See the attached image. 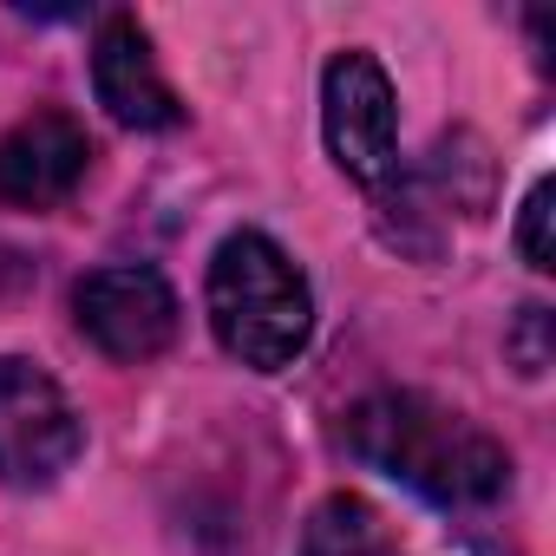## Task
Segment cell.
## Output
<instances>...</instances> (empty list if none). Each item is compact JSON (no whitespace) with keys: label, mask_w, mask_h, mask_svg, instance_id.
Listing matches in <instances>:
<instances>
[{"label":"cell","mask_w":556,"mask_h":556,"mask_svg":"<svg viewBox=\"0 0 556 556\" xmlns=\"http://www.w3.org/2000/svg\"><path fill=\"white\" fill-rule=\"evenodd\" d=\"M92 170V138L73 112H34L0 138V203L60 210Z\"/></svg>","instance_id":"8992f818"},{"label":"cell","mask_w":556,"mask_h":556,"mask_svg":"<svg viewBox=\"0 0 556 556\" xmlns=\"http://www.w3.org/2000/svg\"><path fill=\"white\" fill-rule=\"evenodd\" d=\"M86 452V419L73 413L66 387L27 361L0 354V484L8 491H53Z\"/></svg>","instance_id":"3957f363"},{"label":"cell","mask_w":556,"mask_h":556,"mask_svg":"<svg viewBox=\"0 0 556 556\" xmlns=\"http://www.w3.org/2000/svg\"><path fill=\"white\" fill-rule=\"evenodd\" d=\"M549 177H536L530 184V197H523V216H517V249H523V262L536 268V275H549L556 268V249H549Z\"/></svg>","instance_id":"9c48e42d"},{"label":"cell","mask_w":556,"mask_h":556,"mask_svg":"<svg viewBox=\"0 0 556 556\" xmlns=\"http://www.w3.org/2000/svg\"><path fill=\"white\" fill-rule=\"evenodd\" d=\"M295 556H406V549H400L393 523L361 491H334V497H321L308 510Z\"/></svg>","instance_id":"ba28073f"},{"label":"cell","mask_w":556,"mask_h":556,"mask_svg":"<svg viewBox=\"0 0 556 556\" xmlns=\"http://www.w3.org/2000/svg\"><path fill=\"white\" fill-rule=\"evenodd\" d=\"M543 328H549V308H523V374H543L549 367V348H543Z\"/></svg>","instance_id":"30bf717a"},{"label":"cell","mask_w":556,"mask_h":556,"mask_svg":"<svg viewBox=\"0 0 556 556\" xmlns=\"http://www.w3.org/2000/svg\"><path fill=\"white\" fill-rule=\"evenodd\" d=\"M73 321L79 334L118 361V367H144L157 361L177 328H184V308H177V289L164 282L157 268L144 262H112V268H92L86 282L73 289Z\"/></svg>","instance_id":"277c9868"},{"label":"cell","mask_w":556,"mask_h":556,"mask_svg":"<svg viewBox=\"0 0 556 556\" xmlns=\"http://www.w3.org/2000/svg\"><path fill=\"white\" fill-rule=\"evenodd\" d=\"M321 138L354 184H387L400 170V105L374 53L348 47L321 73Z\"/></svg>","instance_id":"5b68a950"},{"label":"cell","mask_w":556,"mask_h":556,"mask_svg":"<svg viewBox=\"0 0 556 556\" xmlns=\"http://www.w3.org/2000/svg\"><path fill=\"white\" fill-rule=\"evenodd\" d=\"M341 439L361 465L400 478L432 504H491L510 491V452L432 393H374L348 413Z\"/></svg>","instance_id":"6da1fadb"},{"label":"cell","mask_w":556,"mask_h":556,"mask_svg":"<svg viewBox=\"0 0 556 556\" xmlns=\"http://www.w3.org/2000/svg\"><path fill=\"white\" fill-rule=\"evenodd\" d=\"M92 92L125 131H170V125H184V99L170 92L138 14H105V27L92 40Z\"/></svg>","instance_id":"52a82bcc"},{"label":"cell","mask_w":556,"mask_h":556,"mask_svg":"<svg viewBox=\"0 0 556 556\" xmlns=\"http://www.w3.org/2000/svg\"><path fill=\"white\" fill-rule=\"evenodd\" d=\"M210 334L229 361L249 374H282L302 361L315 334V295L308 275L289 262V249L262 236V229H229L210 255V282H203Z\"/></svg>","instance_id":"7a4b0ae2"}]
</instances>
